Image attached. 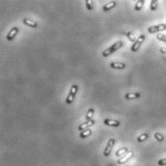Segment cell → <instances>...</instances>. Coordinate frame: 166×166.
<instances>
[{"mask_svg": "<svg viewBox=\"0 0 166 166\" xmlns=\"http://www.w3.org/2000/svg\"><path fill=\"white\" fill-rule=\"evenodd\" d=\"M124 46V42L123 41H118V42H116L115 44H113L111 47H107L106 49H104L102 51V57H108L109 55H111L113 54L114 52H116L117 50H119L121 47H122Z\"/></svg>", "mask_w": 166, "mask_h": 166, "instance_id": "cell-1", "label": "cell"}, {"mask_svg": "<svg viewBox=\"0 0 166 166\" xmlns=\"http://www.w3.org/2000/svg\"><path fill=\"white\" fill-rule=\"evenodd\" d=\"M77 91H78V86L77 84L72 85L70 92H69V95L67 97V99H66V102H67V104H71V103L74 102L75 95H77Z\"/></svg>", "mask_w": 166, "mask_h": 166, "instance_id": "cell-2", "label": "cell"}, {"mask_svg": "<svg viewBox=\"0 0 166 166\" xmlns=\"http://www.w3.org/2000/svg\"><path fill=\"white\" fill-rule=\"evenodd\" d=\"M145 39H146V37H145L144 34H141V35L136 39V41L132 44V46H131V47H130V50L132 51V52H136V51L140 48L141 44H143Z\"/></svg>", "mask_w": 166, "mask_h": 166, "instance_id": "cell-3", "label": "cell"}, {"mask_svg": "<svg viewBox=\"0 0 166 166\" xmlns=\"http://www.w3.org/2000/svg\"><path fill=\"white\" fill-rule=\"evenodd\" d=\"M166 29V24H157V25H153L150 26L148 28V33L150 34H154V33H157V32H161V31H164Z\"/></svg>", "mask_w": 166, "mask_h": 166, "instance_id": "cell-4", "label": "cell"}, {"mask_svg": "<svg viewBox=\"0 0 166 166\" xmlns=\"http://www.w3.org/2000/svg\"><path fill=\"white\" fill-rule=\"evenodd\" d=\"M114 145H115V139H114V138L109 139L108 142L106 144L104 151H103V155H104V157H109L110 154H111V151H112V148L114 147Z\"/></svg>", "mask_w": 166, "mask_h": 166, "instance_id": "cell-5", "label": "cell"}, {"mask_svg": "<svg viewBox=\"0 0 166 166\" xmlns=\"http://www.w3.org/2000/svg\"><path fill=\"white\" fill-rule=\"evenodd\" d=\"M133 155H134L133 151H130L127 154H126L124 155H123V157H119L118 160H117V162H118L119 164H124V163H126L127 161H129L130 158L133 157Z\"/></svg>", "mask_w": 166, "mask_h": 166, "instance_id": "cell-6", "label": "cell"}, {"mask_svg": "<svg viewBox=\"0 0 166 166\" xmlns=\"http://www.w3.org/2000/svg\"><path fill=\"white\" fill-rule=\"evenodd\" d=\"M95 123H96V122H95L94 119L91 120V121H86V122H84V123H82V124H79V126H78V130H79V131H83V130H87V127L94 126Z\"/></svg>", "mask_w": 166, "mask_h": 166, "instance_id": "cell-7", "label": "cell"}, {"mask_svg": "<svg viewBox=\"0 0 166 166\" xmlns=\"http://www.w3.org/2000/svg\"><path fill=\"white\" fill-rule=\"evenodd\" d=\"M18 33H19V28H18V27H13V28L9 31L8 35H7V37H6L7 41H9V42L13 41L14 39H15V37L16 36V34H18Z\"/></svg>", "mask_w": 166, "mask_h": 166, "instance_id": "cell-8", "label": "cell"}, {"mask_svg": "<svg viewBox=\"0 0 166 166\" xmlns=\"http://www.w3.org/2000/svg\"><path fill=\"white\" fill-rule=\"evenodd\" d=\"M103 123H104V124H106V126L108 127H117L120 126V122L117 120H112V119H104V121H103Z\"/></svg>", "mask_w": 166, "mask_h": 166, "instance_id": "cell-9", "label": "cell"}, {"mask_svg": "<svg viewBox=\"0 0 166 166\" xmlns=\"http://www.w3.org/2000/svg\"><path fill=\"white\" fill-rule=\"evenodd\" d=\"M110 67L112 69H117V70H123L127 66L124 63H121V62H112L110 63Z\"/></svg>", "mask_w": 166, "mask_h": 166, "instance_id": "cell-10", "label": "cell"}, {"mask_svg": "<svg viewBox=\"0 0 166 166\" xmlns=\"http://www.w3.org/2000/svg\"><path fill=\"white\" fill-rule=\"evenodd\" d=\"M22 22L25 24L26 26H29V27H32V28H37L38 27V24L37 22H35L34 20L30 19H23Z\"/></svg>", "mask_w": 166, "mask_h": 166, "instance_id": "cell-11", "label": "cell"}, {"mask_svg": "<svg viewBox=\"0 0 166 166\" xmlns=\"http://www.w3.org/2000/svg\"><path fill=\"white\" fill-rule=\"evenodd\" d=\"M116 5H117V2H116V1H110V2H108V3H106V4H105L104 6H103L102 10H103V11H104V12L110 11V10H111V9L115 8Z\"/></svg>", "mask_w": 166, "mask_h": 166, "instance_id": "cell-12", "label": "cell"}, {"mask_svg": "<svg viewBox=\"0 0 166 166\" xmlns=\"http://www.w3.org/2000/svg\"><path fill=\"white\" fill-rule=\"evenodd\" d=\"M141 97L140 93H127V94L124 95V99H139Z\"/></svg>", "mask_w": 166, "mask_h": 166, "instance_id": "cell-13", "label": "cell"}, {"mask_svg": "<svg viewBox=\"0 0 166 166\" xmlns=\"http://www.w3.org/2000/svg\"><path fill=\"white\" fill-rule=\"evenodd\" d=\"M129 152H130L129 149H127V147H123V148L119 149V150L116 152L115 155H116L117 157H123V155H124L126 154H127Z\"/></svg>", "mask_w": 166, "mask_h": 166, "instance_id": "cell-14", "label": "cell"}, {"mask_svg": "<svg viewBox=\"0 0 166 166\" xmlns=\"http://www.w3.org/2000/svg\"><path fill=\"white\" fill-rule=\"evenodd\" d=\"M94 113H95L94 108H89L88 111H87V113H86V116H85L86 121H91V120H93V116H94Z\"/></svg>", "mask_w": 166, "mask_h": 166, "instance_id": "cell-15", "label": "cell"}, {"mask_svg": "<svg viewBox=\"0 0 166 166\" xmlns=\"http://www.w3.org/2000/svg\"><path fill=\"white\" fill-rule=\"evenodd\" d=\"M149 138V133H142V134H140L139 136L137 137V142L138 143H142L144 142V141H146L147 139Z\"/></svg>", "mask_w": 166, "mask_h": 166, "instance_id": "cell-16", "label": "cell"}, {"mask_svg": "<svg viewBox=\"0 0 166 166\" xmlns=\"http://www.w3.org/2000/svg\"><path fill=\"white\" fill-rule=\"evenodd\" d=\"M92 134V130H83V131H80V134H79V136H80V138H86V137H88L90 136Z\"/></svg>", "mask_w": 166, "mask_h": 166, "instance_id": "cell-17", "label": "cell"}, {"mask_svg": "<svg viewBox=\"0 0 166 166\" xmlns=\"http://www.w3.org/2000/svg\"><path fill=\"white\" fill-rule=\"evenodd\" d=\"M144 3H145L144 0H138L135 4V7H134V10H135V11H140V10L143 8Z\"/></svg>", "mask_w": 166, "mask_h": 166, "instance_id": "cell-18", "label": "cell"}, {"mask_svg": "<svg viewBox=\"0 0 166 166\" xmlns=\"http://www.w3.org/2000/svg\"><path fill=\"white\" fill-rule=\"evenodd\" d=\"M86 8H87L88 11H92L94 9V3H93L92 0H86Z\"/></svg>", "mask_w": 166, "mask_h": 166, "instance_id": "cell-19", "label": "cell"}, {"mask_svg": "<svg viewBox=\"0 0 166 166\" xmlns=\"http://www.w3.org/2000/svg\"><path fill=\"white\" fill-rule=\"evenodd\" d=\"M154 137L157 140V142H162V141L164 140L163 134H161V133H160V132H155V133L154 134Z\"/></svg>", "mask_w": 166, "mask_h": 166, "instance_id": "cell-20", "label": "cell"}, {"mask_svg": "<svg viewBox=\"0 0 166 166\" xmlns=\"http://www.w3.org/2000/svg\"><path fill=\"white\" fill-rule=\"evenodd\" d=\"M124 35L127 37V39H129L130 42H133V43H134V42L136 41V38H135V36H134L133 33H131V32H127L126 34H124Z\"/></svg>", "mask_w": 166, "mask_h": 166, "instance_id": "cell-21", "label": "cell"}, {"mask_svg": "<svg viewBox=\"0 0 166 166\" xmlns=\"http://www.w3.org/2000/svg\"><path fill=\"white\" fill-rule=\"evenodd\" d=\"M157 3H158L157 0H152V1H151L150 9L152 10V11H155V10L157 9Z\"/></svg>", "mask_w": 166, "mask_h": 166, "instance_id": "cell-22", "label": "cell"}, {"mask_svg": "<svg viewBox=\"0 0 166 166\" xmlns=\"http://www.w3.org/2000/svg\"><path fill=\"white\" fill-rule=\"evenodd\" d=\"M157 39L161 41V42H164V43L166 44V35H164V34H157Z\"/></svg>", "mask_w": 166, "mask_h": 166, "instance_id": "cell-23", "label": "cell"}, {"mask_svg": "<svg viewBox=\"0 0 166 166\" xmlns=\"http://www.w3.org/2000/svg\"><path fill=\"white\" fill-rule=\"evenodd\" d=\"M157 164L160 165V166H164V165H166V157L161 158V160H158V161H157Z\"/></svg>", "mask_w": 166, "mask_h": 166, "instance_id": "cell-24", "label": "cell"}, {"mask_svg": "<svg viewBox=\"0 0 166 166\" xmlns=\"http://www.w3.org/2000/svg\"><path fill=\"white\" fill-rule=\"evenodd\" d=\"M160 52H161V53H163V54H166V48L161 47V48H160Z\"/></svg>", "mask_w": 166, "mask_h": 166, "instance_id": "cell-25", "label": "cell"}, {"mask_svg": "<svg viewBox=\"0 0 166 166\" xmlns=\"http://www.w3.org/2000/svg\"><path fill=\"white\" fill-rule=\"evenodd\" d=\"M127 166H131V165H127Z\"/></svg>", "mask_w": 166, "mask_h": 166, "instance_id": "cell-26", "label": "cell"}, {"mask_svg": "<svg viewBox=\"0 0 166 166\" xmlns=\"http://www.w3.org/2000/svg\"><path fill=\"white\" fill-rule=\"evenodd\" d=\"M165 24H166V23H165Z\"/></svg>", "mask_w": 166, "mask_h": 166, "instance_id": "cell-27", "label": "cell"}]
</instances>
